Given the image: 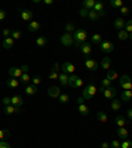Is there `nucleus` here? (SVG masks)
Instances as JSON below:
<instances>
[{
  "label": "nucleus",
  "mask_w": 132,
  "mask_h": 148,
  "mask_svg": "<svg viewBox=\"0 0 132 148\" xmlns=\"http://www.w3.org/2000/svg\"><path fill=\"white\" fill-rule=\"evenodd\" d=\"M73 38H74V45L79 49V46L86 41L87 32L85 31V29H75V32L73 33Z\"/></svg>",
  "instance_id": "f257e3e1"
},
{
  "label": "nucleus",
  "mask_w": 132,
  "mask_h": 148,
  "mask_svg": "<svg viewBox=\"0 0 132 148\" xmlns=\"http://www.w3.org/2000/svg\"><path fill=\"white\" fill-rule=\"evenodd\" d=\"M96 92H98V87H96L94 83H90V85H87V86L83 89L82 97L85 99H91L92 97L96 94Z\"/></svg>",
  "instance_id": "f03ea898"
},
{
  "label": "nucleus",
  "mask_w": 132,
  "mask_h": 148,
  "mask_svg": "<svg viewBox=\"0 0 132 148\" xmlns=\"http://www.w3.org/2000/svg\"><path fill=\"white\" fill-rule=\"evenodd\" d=\"M85 83L81 77H78L77 74H70L69 75V86L70 87H82Z\"/></svg>",
  "instance_id": "7ed1b4c3"
},
{
  "label": "nucleus",
  "mask_w": 132,
  "mask_h": 148,
  "mask_svg": "<svg viewBox=\"0 0 132 148\" xmlns=\"http://www.w3.org/2000/svg\"><path fill=\"white\" fill-rule=\"evenodd\" d=\"M120 86L123 90H131L132 89V81L129 75H122L120 77Z\"/></svg>",
  "instance_id": "20e7f679"
},
{
  "label": "nucleus",
  "mask_w": 132,
  "mask_h": 148,
  "mask_svg": "<svg viewBox=\"0 0 132 148\" xmlns=\"http://www.w3.org/2000/svg\"><path fill=\"white\" fill-rule=\"evenodd\" d=\"M99 46H101V50L103 53H111L112 50H114V44L111 42V41H108V40L102 41V42L99 44Z\"/></svg>",
  "instance_id": "39448f33"
},
{
  "label": "nucleus",
  "mask_w": 132,
  "mask_h": 148,
  "mask_svg": "<svg viewBox=\"0 0 132 148\" xmlns=\"http://www.w3.org/2000/svg\"><path fill=\"white\" fill-rule=\"evenodd\" d=\"M85 66H86V69L87 70H90V71H96L98 70V62L95 61V60H92V58H86V61H85Z\"/></svg>",
  "instance_id": "423d86ee"
},
{
  "label": "nucleus",
  "mask_w": 132,
  "mask_h": 148,
  "mask_svg": "<svg viewBox=\"0 0 132 148\" xmlns=\"http://www.w3.org/2000/svg\"><path fill=\"white\" fill-rule=\"evenodd\" d=\"M61 44L64 46H71L74 45V38L71 33H65L64 36L61 37Z\"/></svg>",
  "instance_id": "0eeeda50"
},
{
  "label": "nucleus",
  "mask_w": 132,
  "mask_h": 148,
  "mask_svg": "<svg viewBox=\"0 0 132 148\" xmlns=\"http://www.w3.org/2000/svg\"><path fill=\"white\" fill-rule=\"evenodd\" d=\"M61 70H62V73H65V74H74L75 66H74L71 62H64L61 66Z\"/></svg>",
  "instance_id": "6e6552de"
},
{
  "label": "nucleus",
  "mask_w": 132,
  "mask_h": 148,
  "mask_svg": "<svg viewBox=\"0 0 132 148\" xmlns=\"http://www.w3.org/2000/svg\"><path fill=\"white\" fill-rule=\"evenodd\" d=\"M9 75H11V78H20L24 74V71L21 70L20 68H17V66H12V68H9Z\"/></svg>",
  "instance_id": "1a4fd4ad"
},
{
  "label": "nucleus",
  "mask_w": 132,
  "mask_h": 148,
  "mask_svg": "<svg viewBox=\"0 0 132 148\" xmlns=\"http://www.w3.org/2000/svg\"><path fill=\"white\" fill-rule=\"evenodd\" d=\"M115 95H116V89L112 86L105 89V91H103V97L106 99H115Z\"/></svg>",
  "instance_id": "9d476101"
},
{
  "label": "nucleus",
  "mask_w": 132,
  "mask_h": 148,
  "mask_svg": "<svg viewBox=\"0 0 132 148\" xmlns=\"http://www.w3.org/2000/svg\"><path fill=\"white\" fill-rule=\"evenodd\" d=\"M79 49H81V52H82L83 54H85V56L87 57V58H89V56L91 54L92 48H91V44H89V42H83L82 45L79 46Z\"/></svg>",
  "instance_id": "9b49d317"
},
{
  "label": "nucleus",
  "mask_w": 132,
  "mask_h": 148,
  "mask_svg": "<svg viewBox=\"0 0 132 148\" xmlns=\"http://www.w3.org/2000/svg\"><path fill=\"white\" fill-rule=\"evenodd\" d=\"M48 95L52 97V98H58L61 95V91H60V87L57 86H50L48 89Z\"/></svg>",
  "instance_id": "f8f14e48"
},
{
  "label": "nucleus",
  "mask_w": 132,
  "mask_h": 148,
  "mask_svg": "<svg viewBox=\"0 0 132 148\" xmlns=\"http://www.w3.org/2000/svg\"><path fill=\"white\" fill-rule=\"evenodd\" d=\"M116 134H118V136L122 138L123 140H127V139L129 138V132L127 131L126 127H119V128L116 130Z\"/></svg>",
  "instance_id": "ddd939ff"
},
{
  "label": "nucleus",
  "mask_w": 132,
  "mask_h": 148,
  "mask_svg": "<svg viewBox=\"0 0 132 148\" xmlns=\"http://www.w3.org/2000/svg\"><path fill=\"white\" fill-rule=\"evenodd\" d=\"M11 105L16 106V107H21V106L24 105V99L20 95H13L12 98H11Z\"/></svg>",
  "instance_id": "4468645a"
},
{
  "label": "nucleus",
  "mask_w": 132,
  "mask_h": 148,
  "mask_svg": "<svg viewBox=\"0 0 132 148\" xmlns=\"http://www.w3.org/2000/svg\"><path fill=\"white\" fill-rule=\"evenodd\" d=\"M92 11H95L96 13H99V16H103L105 15V4L101 3V1H98V3H95Z\"/></svg>",
  "instance_id": "2eb2a0df"
},
{
  "label": "nucleus",
  "mask_w": 132,
  "mask_h": 148,
  "mask_svg": "<svg viewBox=\"0 0 132 148\" xmlns=\"http://www.w3.org/2000/svg\"><path fill=\"white\" fill-rule=\"evenodd\" d=\"M21 18L24 20V21H31L32 18H33V13H32V11H29V9H24V11H21Z\"/></svg>",
  "instance_id": "dca6fc26"
},
{
  "label": "nucleus",
  "mask_w": 132,
  "mask_h": 148,
  "mask_svg": "<svg viewBox=\"0 0 132 148\" xmlns=\"http://www.w3.org/2000/svg\"><path fill=\"white\" fill-rule=\"evenodd\" d=\"M18 111H20V107H16V106H13V105L4 106V112H5L7 115H11V114H13V112H18Z\"/></svg>",
  "instance_id": "f3484780"
},
{
  "label": "nucleus",
  "mask_w": 132,
  "mask_h": 148,
  "mask_svg": "<svg viewBox=\"0 0 132 148\" xmlns=\"http://www.w3.org/2000/svg\"><path fill=\"white\" fill-rule=\"evenodd\" d=\"M58 81H60V85H62V86H69V75L68 74H60L58 75Z\"/></svg>",
  "instance_id": "a211bd4d"
},
{
  "label": "nucleus",
  "mask_w": 132,
  "mask_h": 148,
  "mask_svg": "<svg viewBox=\"0 0 132 148\" xmlns=\"http://www.w3.org/2000/svg\"><path fill=\"white\" fill-rule=\"evenodd\" d=\"M40 23L38 21H31L29 24H28V31L29 32H37L38 29H40Z\"/></svg>",
  "instance_id": "6ab92c4d"
},
{
  "label": "nucleus",
  "mask_w": 132,
  "mask_h": 148,
  "mask_svg": "<svg viewBox=\"0 0 132 148\" xmlns=\"http://www.w3.org/2000/svg\"><path fill=\"white\" fill-rule=\"evenodd\" d=\"M95 3H96L95 0H85V1H83V8L87 9V11H92Z\"/></svg>",
  "instance_id": "aec40b11"
},
{
  "label": "nucleus",
  "mask_w": 132,
  "mask_h": 148,
  "mask_svg": "<svg viewBox=\"0 0 132 148\" xmlns=\"http://www.w3.org/2000/svg\"><path fill=\"white\" fill-rule=\"evenodd\" d=\"M13 38L12 37H7V38H4L3 40V48L4 49H11V48H12L13 46Z\"/></svg>",
  "instance_id": "412c9836"
},
{
  "label": "nucleus",
  "mask_w": 132,
  "mask_h": 148,
  "mask_svg": "<svg viewBox=\"0 0 132 148\" xmlns=\"http://www.w3.org/2000/svg\"><path fill=\"white\" fill-rule=\"evenodd\" d=\"M78 111H79V114H81V115H83V116H87V115L90 114L89 107H87V106L85 105V103H82V105L78 106Z\"/></svg>",
  "instance_id": "4be33fe9"
},
{
  "label": "nucleus",
  "mask_w": 132,
  "mask_h": 148,
  "mask_svg": "<svg viewBox=\"0 0 132 148\" xmlns=\"http://www.w3.org/2000/svg\"><path fill=\"white\" fill-rule=\"evenodd\" d=\"M132 99V91L131 90H123L122 91V101L128 102Z\"/></svg>",
  "instance_id": "5701e85b"
},
{
  "label": "nucleus",
  "mask_w": 132,
  "mask_h": 148,
  "mask_svg": "<svg viewBox=\"0 0 132 148\" xmlns=\"http://www.w3.org/2000/svg\"><path fill=\"white\" fill-rule=\"evenodd\" d=\"M36 92H37V86H34L33 83H32V85H28L27 89H25V94H27V95H34Z\"/></svg>",
  "instance_id": "b1692460"
},
{
  "label": "nucleus",
  "mask_w": 132,
  "mask_h": 148,
  "mask_svg": "<svg viewBox=\"0 0 132 148\" xmlns=\"http://www.w3.org/2000/svg\"><path fill=\"white\" fill-rule=\"evenodd\" d=\"M115 123L118 124V127H126L127 120L124 119V116H122V115H118V116H115Z\"/></svg>",
  "instance_id": "393cba45"
},
{
  "label": "nucleus",
  "mask_w": 132,
  "mask_h": 148,
  "mask_svg": "<svg viewBox=\"0 0 132 148\" xmlns=\"http://www.w3.org/2000/svg\"><path fill=\"white\" fill-rule=\"evenodd\" d=\"M110 65H111L110 57H105V58L102 60V62H101L102 69H105V70H110Z\"/></svg>",
  "instance_id": "a878e982"
},
{
  "label": "nucleus",
  "mask_w": 132,
  "mask_h": 148,
  "mask_svg": "<svg viewBox=\"0 0 132 148\" xmlns=\"http://www.w3.org/2000/svg\"><path fill=\"white\" fill-rule=\"evenodd\" d=\"M124 24H126V21H124L123 18H116V20L114 21V27L116 28L118 31H122V29L124 28Z\"/></svg>",
  "instance_id": "bb28decb"
},
{
  "label": "nucleus",
  "mask_w": 132,
  "mask_h": 148,
  "mask_svg": "<svg viewBox=\"0 0 132 148\" xmlns=\"http://www.w3.org/2000/svg\"><path fill=\"white\" fill-rule=\"evenodd\" d=\"M7 85H8V87H11V89H16V87H18V81L17 78H9L8 81H7Z\"/></svg>",
  "instance_id": "cd10ccee"
},
{
  "label": "nucleus",
  "mask_w": 132,
  "mask_h": 148,
  "mask_svg": "<svg viewBox=\"0 0 132 148\" xmlns=\"http://www.w3.org/2000/svg\"><path fill=\"white\" fill-rule=\"evenodd\" d=\"M96 119H98L99 122H102V123H106L108 120V115L106 114V112H103V111H99L98 114H96Z\"/></svg>",
  "instance_id": "c85d7f7f"
},
{
  "label": "nucleus",
  "mask_w": 132,
  "mask_h": 148,
  "mask_svg": "<svg viewBox=\"0 0 132 148\" xmlns=\"http://www.w3.org/2000/svg\"><path fill=\"white\" fill-rule=\"evenodd\" d=\"M120 107H122V102H120L119 99H112V102H111V108L114 111H119Z\"/></svg>",
  "instance_id": "c756f323"
},
{
  "label": "nucleus",
  "mask_w": 132,
  "mask_h": 148,
  "mask_svg": "<svg viewBox=\"0 0 132 148\" xmlns=\"http://www.w3.org/2000/svg\"><path fill=\"white\" fill-rule=\"evenodd\" d=\"M106 78H108V79L112 82V81H115L118 78V73L115 70H107V74H106Z\"/></svg>",
  "instance_id": "7c9ffc66"
},
{
  "label": "nucleus",
  "mask_w": 132,
  "mask_h": 148,
  "mask_svg": "<svg viewBox=\"0 0 132 148\" xmlns=\"http://www.w3.org/2000/svg\"><path fill=\"white\" fill-rule=\"evenodd\" d=\"M128 37H129V33H127L124 29H122V31L118 32V38H119V40L126 41V40H128Z\"/></svg>",
  "instance_id": "2f4dec72"
},
{
  "label": "nucleus",
  "mask_w": 132,
  "mask_h": 148,
  "mask_svg": "<svg viewBox=\"0 0 132 148\" xmlns=\"http://www.w3.org/2000/svg\"><path fill=\"white\" fill-rule=\"evenodd\" d=\"M46 42H48V40H46V37H45V36H40V37H38V38L36 40L37 46H40V48L45 46V45H46Z\"/></svg>",
  "instance_id": "473e14b6"
},
{
  "label": "nucleus",
  "mask_w": 132,
  "mask_h": 148,
  "mask_svg": "<svg viewBox=\"0 0 132 148\" xmlns=\"http://www.w3.org/2000/svg\"><path fill=\"white\" fill-rule=\"evenodd\" d=\"M87 17L91 20V21H96L99 18V13H96L95 11H89V16Z\"/></svg>",
  "instance_id": "72a5a7b5"
},
{
  "label": "nucleus",
  "mask_w": 132,
  "mask_h": 148,
  "mask_svg": "<svg viewBox=\"0 0 132 148\" xmlns=\"http://www.w3.org/2000/svg\"><path fill=\"white\" fill-rule=\"evenodd\" d=\"M110 4L114 7V8H119V9L123 7V1H122V0H111Z\"/></svg>",
  "instance_id": "f704fd0d"
},
{
  "label": "nucleus",
  "mask_w": 132,
  "mask_h": 148,
  "mask_svg": "<svg viewBox=\"0 0 132 148\" xmlns=\"http://www.w3.org/2000/svg\"><path fill=\"white\" fill-rule=\"evenodd\" d=\"M65 31H66V33H71V32H75V27H74L73 23H68V24L65 25Z\"/></svg>",
  "instance_id": "c9c22d12"
},
{
  "label": "nucleus",
  "mask_w": 132,
  "mask_h": 148,
  "mask_svg": "<svg viewBox=\"0 0 132 148\" xmlns=\"http://www.w3.org/2000/svg\"><path fill=\"white\" fill-rule=\"evenodd\" d=\"M69 95L68 94H61V95L58 97V101H60V103H62V105H65V103H68L69 102Z\"/></svg>",
  "instance_id": "e433bc0d"
},
{
  "label": "nucleus",
  "mask_w": 132,
  "mask_h": 148,
  "mask_svg": "<svg viewBox=\"0 0 132 148\" xmlns=\"http://www.w3.org/2000/svg\"><path fill=\"white\" fill-rule=\"evenodd\" d=\"M20 81H21V83H24V85H28V83H29V81H31V77H29V74L24 73L21 77H20Z\"/></svg>",
  "instance_id": "4c0bfd02"
},
{
  "label": "nucleus",
  "mask_w": 132,
  "mask_h": 148,
  "mask_svg": "<svg viewBox=\"0 0 132 148\" xmlns=\"http://www.w3.org/2000/svg\"><path fill=\"white\" fill-rule=\"evenodd\" d=\"M91 42L101 44L102 42V36H101V34H92V36H91Z\"/></svg>",
  "instance_id": "58836bf2"
},
{
  "label": "nucleus",
  "mask_w": 132,
  "mask_h": 148,
  "mask_svg": "<svg viewBox=\"0 0 132 148\" xmlns=\"http://www.w3.org/2000/svg\"><path fill=\"white\" fill-rule=\"evenodd\" d=\"M120 148H132V142L131 140H123V142L120 143Z\"/></svg>",
  "instance_id": "ea45409f"
},
{
  "label": "nucleus",
  "mask_w": 132,
  "mask_h": 148,
  "mask_svg": "<svg viewBox=\"0 0 132 148\" xmlns=\"http://www.w3.org/2000/svg\"><path fill=\"white\" fill-rule=\"evenodd\" d=\"M124 31L127 32V33H132V20H128V21H126V24H124Z\"/></svg>",
  "instance_id": "a19ab883"
},
{
  "label": "nucleus",
  "mask_w": 132,
  "mask_h": 148,
  "mask_svg": "<svg viewBox=\"0 0 132 148\" xmlns=\"http://www.w3.org/2000/svg\"><path fill=\"white\" fill-rule=\"evenodd\" d=\"M102 87H105V89L111 87V81L108 79V78H103V79H102Z\"/></svg>",
  "instance_id": "79ce46f5"
},
{
  "label": "nucleus",
  "mask_w": 132,
  "mask_h": 148,
  "mask_svg": "<svg viewBox=\"0 0 132 148\" xmlns=\"http://www.w3.org/2000/svg\"><path fill=\"white\" fill-rule=\"evenodd\" d=\"M11 37H12L13 40H18V38L21 37V32H20V31H12V34H11Z\"/></svg>",
  "instance_id": "37998d69"
},
{
  "label": "nucleus",
  "mask_w": 132,
  "mask_h": 148,
  "mask_svg": "<svg viewBox=\"0 0 132 148\" xmlns=\"http://www.w3.org/2000/svg\"><path fill=\"white\" fill-rule=\"evenodd\" d=\"M32 83H33L34 86L40 85V83H41V77H40V75H34V77L32 78Z\"/></svg>",
  "instance_id": "c03bdc74"
},
{
  "label": "nucleus",
  "mask_w": 132,
  "mask_h": 148,
  "mask_svg": "<svg viewBox=\"0 0 132 148\" xmlns=\"http://www.w3.org/2000/svg\"><path fill=\"white\" fill-rule=\"evenodd\" d=\"M7 136H9V132H8V131H7V130H0V140L5 139Z\"/></svg>",
  "instance_id": "a18cd8bd"
},
{
  "label": "nucleus",
  "mask_w": 132,
  "mask_h": 148,
  "mask_svg": "<svg viewBox=\"0 0 132 148\" xmlns=\"http://www.w3.org/2000/svg\"><path fill=\"white\" fill-rule=\"evenodd\" d=\"M110 147L111 148H120V142L119 140H112L111 144H110Z\"/></svg>",
  "instance_id": "49530a36"
},
{
  "label": "nucleus",
  "mask_w": 132,
  "mask_h": 148,
  "mask_svg": "<svg viewBox=\"0 0 132 148\" xmlns=\"http://www.w3.org/2000/svg\"><path fill=\"white\" fill-rule=\"evenodd\" d=\"M119 11H120V13H122V15H128V13H129V8H128V7H124V5L122 7Z\"/></svg>",
  "instance_id": "de8ad7c7"
},
{
  "label": "nucleus",
  "mask_w": 132,
  "mask_h": 148,
  "mask_svg": "<svg viewBox=\"0 0 132 148\" xmlns=\"http://www.w3.org/2000/svg\"><path fill=\"white\" fill-rule=\"evenodd\" d=\"M79 15H81V17H87V16H89V11L85 9V8H82L79 11Z\"/></svg>",
  "instance_id": "09e8293b"
},
{
  "label": "nucleus",
  "mask_w": 132,
  "mask_h": 148,
  "mask_svg": "<svg viewBox=\"0 0 132 148\" xmlns=\"http://www.w3.org/2000/svg\"><path fill=\"white\" fill-rule=\"evenodd\" d=\"M60 65H58V62H55L54 65H53V68H52V73H58L60 71Z\"/></svg>",
  "instance_id": "8fccbe9b"
},
{
  "label": "nucleus",
  "mask_w": 132,
  "mask_h": 148,
  "mask_svg": "<svg viewBox=\"0 0 132 148\" xmlns=\"http://www.w3.org/2000/svg\"><path fill=\"white\" fill-rule=\"evenodd\" d=\"M1 102H3L4 106H9V105H11V98H9V97H4Z\"/></svg>",
  "instance_id": "3c124183"
},
{
  "label": "nucleus",
  "mask_w": 132,
  "mask_h": 148,
  "mask_svg": "<svg viewBox=\"0 0 132 148\" xmlns=\"http://www.w3.org/2000/svg\"><path fill=\"white\" fill-rule=\"evenodd\" d=\"M0 148H11V145L7 142H4V140H0Z\"/></svg>",
  "instance_id": "603ef678"
},
{
  "label": "nucleus",
  "mask_w": 132,
  "mask_h": 148,
  "mask_svg": "<svg viewBox=\"0 0 132 148\" xmlns=\"http://www.w3.org/2000/svg\"><path fill=\"white\" fill-rule=\"evenodd\" d=\"M11 34H12V31H9V29H4L3 31V36L5 37V38L7 37H11Z\"/></svg>",
  "instance_id": "864d4df0"
},
{
  "label": "nucleus",
  "mask_w": 132,
  "mask_h": 148,
  "mask_svg": "<svg viewBox=\"0 0 132 148\" xmlns=\"http://www.w3.org/2000/svg\"><path fill=\"white\" fill-rule=\"evenodd\" d=\"M58 73H50L49 74V79H58Z\"/></svg>",
  "instance_id": "5fc2aeb1"
},
{
  "label": "nucleus",
  "mask_w": 132,
  "mask_h": 148,
  "mask_svg": "<svg viewBox=\"0 0 132 148\" xmlns=\"http://www.w3.org/2000/svg\"><path fill=\"white\" fill-rule=\"evenodd\" d=\"M4 18H5V11L0 9V21H1V20H4Z\"/></svg>",
  "instance_id": "6e6d98bb"
},
{
  "label": "nucleus",
  "mask_w": 132,
  "mask_h": 148,
  "mask_svg": "<svg viewBox=\"0 0 132 148\" xmlns=\"http://www.w3.org/2000/svg\"><path fill=\"white\" fill-rule=\"evenodd\" d=\"M20 69H21V70L24 71V73H27V71L29 70V68H28L27 65H21V66H20Z\"/></svg>",
  "instance_id": "4d7b16f0"
},
{
  "label": "nucleus",
  "mask_w": 132,
  "mask_h": 148,
  "mask_svg": "<svg viewBox=\"0 0 132 148\" xmlns=\"http://www.w3.org/2000/svg\"><path fill=\"white\" fill-rule=\"evenodd\" d=\"M101 148H111V147H110V144H108V142H103L101 145Z\"/></svg>",
  "instance_id": "13d9d810"
},
{
  "label": "nucleus",
  "mask_w": 132,
  "mask_h": 148,
  "mask_svg": "<svg viewBox=\"0 0 132 148\" xmlns=\"http://www.w3.org/2000/svg\"><path fill=\"white\" fill-rule=\"evenodd\" d=\"M127 116L132 120V108H128V110H127Z\"/></svg>",
  "instance_id": "bf43d9fd"
},
{
  "label": "nucleus",
  "mask_w": 132,
  "mask_h": 148,
  "mask_svg": "<svg viewBox=\"0 0 132 148\" xmlns=\"http://www.w3.org/2000/svg\"><path fill=\"white\" fill-rule=\"evenodd\" d=\"M83 101H85V98H83V97H79V98L77 99V102H78V105H82L83 103Z\"/></svg>",
  "instance_id": "052dcab7"
},
{
  "label": "nucleus",
  "mask_w": 132,
  "mask_h": 148,
  "mask_svg": "<svg viewBox=\"0 0 132 148\" xmlns=\"http://www.w3.org/2000/svg\"><path fill=\"white\" fill-rule=\"evenodd\" d=\"M44 3H45L46 5H52V4H53V0H45Z\"/></svg>",
  "instance_id": "680f3d73"
},
{
  "label": "nucleus",
  "mask_w": 132,
  "mask_h": 148,
  "mask_svg": "<svg viewBox=\"0 0 132 148\" xmlns=\"http://www.w3.org/2000/svg\"><path fill=\"white\" fill-rule=\"evenodd\" d=\"M129 40H132V33H129V37H128Z\"/></svg>",
  "instance_id": "e2e57ef3"
},
{
  "label": "nucleus",
  "mask_w": 132,
  "mask_h": 148,
  "mask_svg": "<svg viewBox=\"0 0 132 148\" xmlns=\"http://www.w3.org/2000/svg\"><path fill=\"white\" fill-rule=\"evenodd\" d=\"M131 91H132V89H131Z\"/></svg>",
  "instance_id": "0e129e2a"
}]
</instances>
